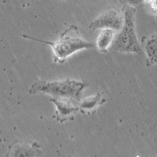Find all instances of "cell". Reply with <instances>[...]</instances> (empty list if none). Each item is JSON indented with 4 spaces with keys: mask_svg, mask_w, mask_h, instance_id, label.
Listing matches in <instances>:
<instances>
[{
    "mask_svg": "<svg viewBox=\"0 0 157 157\" xmlns=\"http://www.w3.org/2000/svg\"><path fill=\"white\" fill-rule=\"evenodd\" d=\"M150 5L153 10L157 11V0H153L152 2L150 3Z\"/></svg>",
    "mask_w": 157,
    "mask_h": 157,
    "instance_id": "cell-10",
    "label": "cell"
},
{
    "mask_svg": "<svg viewBox=\"0 0 157 157\" xmlns=\"http://www.w3.org/2000/svg\"><path fill=\"white\" fill-rule=\"evenodd\" d=\"M88 84L74 80L63 81H40L33 84L29 89L32 94H47L54 98H67L80 101L82 91Z\"/></svg>",
    "mask_w": 157,
    "mask_h": 157,
    "instance_id": "cell-3",
    "label": "cell"
},
{
    "mask_svg": "<svg viewBox=\"0 0 157 157\" xmlns=\"http://www.w3.org/2000/svg\"><path fill=\"white\" fill-rule=\"evenodd\" d=\"M143 0H120V2L131 6H135L141 3Z\"/></svg>",
    "mask_w": 157,
    "mask_h": 157,
    "instance_id": "cell-9",
    "label": "cell"
},
{
    "mask_svg": "<svg viewBox=\"0 0 157 157\" xmlns=\"http://www.w3.org/2000/svg\"><path fill=\"white\" fill-rule=\"evenodd\" d=\"M144 1H145V2L146 3H147L150 4V3L152 2L153 0H144Z\"/></svg>",
    "mask_w": 157,
    "mask_h": 157,
    "instance_id": "cell-11",
    "label": "cell"
},
{
    "mask_svg": "<svg viewBox=\"0 0 157 157\" xmlns=\"http://www.w3.org/2000/svg\"><path fill=\"white\" fill-rule=\"evenodd\" d=\"M156 20H157V17H156Z\"/></svg>",
    "mask_w": 157,
    "mask_h": 157,
    "instance_id": "cell-12",
    "label": "cell"
},
{
    "mask_svg": "<svg viewBox=\"0 0 157 157\" xmlns=\"http://www.w3.org/2000/svg\"><path fill=\"white\" fill-rule=\"evenodd\" d=\"M141 43L147 57V66L157 64V33L150 37H144Z\"/></svg>",
    "mask_w": 157,
    "mask_h": 157,
    "instance_id": "cell-6",
    "label": "cell"
},
{
    "mask_svg": "<svg viewBox=\"0 0 157 157\" xmlns=\"http://www.w3.org/2000/svg\"><path fill=\"white\" fill-rule=\"evenodd\" d=\"M105 102L106 99L103 98L102 94L98 93L93 96L84 99L79 104V109L82 113H90Z\"/></svg>",
    "mask_w": 157,
    "mask_h": 157,
    "instance_id": "cell-8",
    "label": "cell"
},
{
    "mask_svg": "<svg viewBox=\"0 0 157 157\" xmlns=\"http://www.w3.org/2000/svg\"><path fill=\"white\" fill-rule=\"evenodd\" d=\"M114 30L109 29H102L97 39V48L102 53H106L109 47L112 46L114 40Z\"/></svg>",
    "mask_w": 157,
    "mask_h": 157,
    "instance_id": "cell-7",
    "label": "cell"
},
{
    "mask_svg": "<svg viewBox=\"0 0 157 157\" xmlns=\"http://www.w3.org/2000/svg\"><path fill=\"white\" fill-rule=\"evenodd\" d=\"M23 36L25 38L32 39L33 40L50 45L53 48L54 61L55 63H63L67 57L78 50L84 48H95L96 47L94 44L83 40L78 32L77 28L74 25L65 30L60 35L59 40L56 42H45L26 35H23Z\"/></svg>",
    "mask_w": 157,
    "mask_h": 157,
    "instance_id": "cell-1",
    "label": "cell"
},
{
    "mask_svg": "<svg viewBox=\"0 0 157 157\" xmlns=\"http://www.w3.org/2000/svg\"><path fill=\"white\" fill-rule=\"evenodd\" d=\"M135 7L124 5L123 8L124 23L120 32L115 35L112 48L116 52L124 53H139L141 47L135 30Z\"/></svg>",
    "mask_w": 157,
    "mask_h": 157,
    "instance_id": "cell-2",
    "label": "cell"
},
{
    "mask_svg": "<svg viewBox=\"0 0 157 157\" xmlns=\"http://www.w3.org/2000/svg\"><path fill=\"white\" fill-rule=\"evenodd\" d=\"M124 23V15L116 9H109L99 15L90 24L89 28L92 30L109 29L120 31Z\"/></svg>",
    "mask_w": 157,
    "mask_h": 157,
    "instance_id": "cell-4",
    "label": "cell"
},
{
    "mask_svg": "<svg viewBox=\"0 0 157 157\" xmlns=\"http://www.w3.org/2000/svg\"><path fill=\"white\" fill-rule=\"evenodd\" d=\"M50 101L56 104L57 120L60 123L71 118V115L79 109L74 105L71 99L54 98Z\"/></svg>",
    "mask_w": 157,
    "mask_h": 157,
    "instance_id": "cell-5",
    "label": "cell"
}]
</instances>
